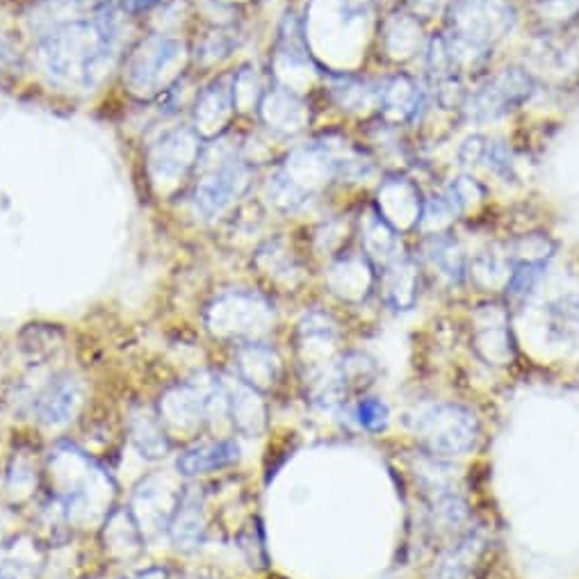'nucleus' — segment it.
<instances>
[{
  "instance_id": "obj_1",
  "label": "nucleus",
  "mask_w": 579,
  "mask_h": 579,
  "mask_svg": "<svg viewBox=\"0 0 579 579\" xmlns=\"http://www.w3.org/2000/svg\"><path fill=\"white\" fill-rule=\"evenodd\" d=\"M443 16L461 74L475 83L491 72L498 46L518 26L520 8L518 0H448Z\"/></svg>"
},
{
  "instance_id": "obj_2",
  "label": "nucleus",
  "mask_w": 579,
  "mask_h": 579,
  "mask_svg": "<svg viewBox=\"0 0 579 579\" xmlns=\"http://www.w3.org/2000/svg\"><path fill=\"white\" fill-rule=\"evenodd\" d=\"M541 91L539 76L523 62H506L470 85L458 117L473 128L495 126L531 103Z\"/></svg>"
},
{
  "instance_id": "obj_3",
  "label": "nucleus",
  "mask_w": 579,
  "mask_h": 579,
  "mask_svg": "<svg viewBox=\"0 0 579 579\" xmlns=\"http://www.w3.org/2000/svg\"><path fill=\"white\" fill-rule=\"evenodd\" d=\"M406 427L420 450L440 458L466 456L481 438L477 413L466 404L448 400L415 406L406 413Z\"/></svg>"
},
{
  "instance_id": "obj_4",
  "label": "nucleus",
  "mask_w": 579,
  "mask_h": 579,
  "mask_svg": "<svg viewBox=\"0 0 579 579\" xmlns=\"http://www.w3.org/2000/svg\"><path fill=\"white\" fill-rule=\"evenodd\" d=\"M431 105L433 99L425 76H415L404 68L383 74L377 119L402 130L420 128Z\"/></svg>"
},
{
  "instance_id": "obj_5",
  "label": "nucleus",
  "mask_w": 579,
  "mask_h": 579,
  "mask_svg": "<svg viewBox=\"0 0 579 579\" xmlns=\"http://www.w3.org/2000/svg\"><path fill=\"white\" fill-rule=\"evenodd\" d=\"M470 347L475 356L491 367H508L518 356L512 329V311L504 299H486L473 311Z\"/></svg>"
},
{
  "instance_id": "obj_6",
  "label": "nucleus",
  "mask_w": 579,
  "mask_h": 579,
  "mask_svg": "<svg viewBox=\"0 0 579 579\" xmlns=\"http://www.w3.org/2000/svg\"><path fill=\"white\" fill-rule=\"evenodd\" d=\"M425 194L420 180H415L408 172H383L373 205L400 236H408L420 224Z\"/></svg>"
},
{
  "instance_id": "obj_7",
  "label": "nucleus",
  "mask_w": 579,
  "mask_h": 579,
  "mask_svg": "<svg viewBox=\"0 0 579 579\" xmlns=\"http://www.w3.org/2000/svg\"><path fill=\"white\" fill-rule=\"evenodd\" d=\"M427 37L425 23L400 8L388 10L377 23V51L383 62L395 66L423 58Z\"/></svg>"
},
{
  "instance_id": "obj_8",
  "label": "nucleus",
  "mask_w": 579,
  "mask_h": 579,
  "mask_svg": "<svg viewBox=\"0 0 579 579\" xmlns=\"http://www.w3.org/2000/svg\"><path fill=\"white\" fill-rule=\"evenodd\" d=\"M423 288L425 267L408 251H404L402 256H398L379 272L377 290L381 294L383 306L392 313H408L418 306Z\"/></svg>"
},
{
  "instance_id": "obj_9",
  "label": "nucleus",
  "mask_w": 579,
  "mask_h": 579,
  "mask_svg": "<svg viewBox=\"0 0 579 579\" xmlns=\"http://www.w3.org/2000/svg\"><path fill=\"white\" fill-rule=\"evenodd\" d=\"M489 550V537L479 527H470L438 554L427 579H473Z\"/></svg>"
},
{
  "instance_id": "obj_10",
  "label": "nucleus",
  "mask_w": 579,
  "mask_h": 579,
  "mask_svg": "<svg viewBox=\"0 0 579 579\" xmlns=\"http://www.w3.org/2000/svg\"><path fill=\"white\" fill-rule=\"evenodd\" d=\"M379 284V272L365 253L347 251L333 261L329 272V288L347 304H363L365 299L373 297Z\"/></svg>"
},
{
  "instance_id": "obj_11",
  "label": "nucleus",
  "mask_w": 579,
  "mask_h": 579,
  "mask_svg": "<svg viewBox=\"0 0 579 579\" xmlns=\"http://www.w3.org/2000/svg\"><path fill=\"white\" fill-rule=\"evenodd\" d=\"M418 261L423 267L431 269L438 279L445 281L448 286L461 288L468 284L470 256H466V249H463L454 230L420 238Z\"/></svg>"
},
{
  "instance_id": "obj_12",
  "label": "nucleus",
  "mask_w": 579,
  "mask_h": 579,
  "mask_svg": "<svg viewBox=\"0 0 579 579\" xmlns=\"http://www.w3.org/2000/svg\"><path fill=\"white\" fill-rule=\"evenodd\" d=\"M356 234L361 240V251L373 261L377 272H381L388 263H392L406 251L404 236H400L398 230L377 213L373 203L358 215Z\"/></svg>"
},
{
  "instance_id": "obj_13",
  "label": "nucleus",
  "mask_w": 579,
  "mask_h": 579,
  "mask_svg": "<svg viewBox=\"0 0 579 579\" xmlns=\"http://www.w3.org/2000/svg\"><path fill=\"white\" fill-rule=\"evenodd\" d=\"M450 458L433 456L425 450H420L418 458L411 461V475L413 483L418 489V495L425 504H431L440 498L458 491V481L454 475V468L448 463Z\"/></svg>"
},
{
  "instance_id": "obj_14",
  "label": "nucleus",
  "mask_w": 579,
  "mask_h": 579,
  "mask_svg": "<svg viewBox=\"0 0 579 579\" xmlns=\"http://www.w3.org/2000/svg\"><path fill=\"white\" fill-rule=\"evenodd\" d=\"M512 274L514 265L502 244L483 249L468 261V284L486 294H504Z\"/></svg>"
},
{
  "instance_id": "obj_15",
  "label": "nucleus",
  "mask_w": 579,
  "mask_h": 579,
  "mask_svg": "<svg viewBox=\"0 0 579 579\" xmlns=\"http://www.w3.org/2000/svg\"><path fill=\"white\" fill-rule=\"evenodd\" d=\"M238 369L242 383L263 392L279 383L281 361L274 354L272 347L263 342H249L238 354Z\"/></svg>"
},
{
  "instance_id": "obj_16",
  "label": "nucleus",
  "mask_w": 579,
  "mask_h": 579,
  "mask_svg": "<svg viewBox=\"0 0 579 579\" xmlns=\"http://www.w3.org/2000/svg\"><path fill=\"white\" fill-rule=\"evenodd\" d=\"M240 458V445L236 440H217V443L197 445L182 452L176 461V470L182 477H199L205 473L222 470Z\"/></svg>"
},
{
  "instance_id": "obj_17",
  "label": "nucleus",
  "mask_w": 579,
  "mask_h": 579,
  "mask_svg": "<svg viewBox=\"0 0 579 579\" xmlns=\"http://www.w3.org/2000/svg\"><path fill=\"white\" fill-rule=\"evenodd\" d=\"M512 265H547L559 251V242L545 230H525V234L506 238L502 244Z\"/></svg>"
},
{
  "instance_id": "obj_18",
  "label": "nucleus",
  "mask_w": 579,
  "mask_h": 579,
  "mask_svg": "<svg viewBox=\"0 0 579 579\" xmlns=\"http://www.w3.org/2000/svg\"><path fill=\"white\" fill-rule=\"evenodd\" d=\"M80 388L72 377H58L41 392L37 415L43 425H64L74 415Z\"/></svg>"
},
{
  "instance_id": "obj_19",
  "label": "nucleus",
  "mask_w": 579,
  "mask_h": 579,
  "mask_svg": "<svg viewBox=\"0 0 579 579\" xmlns=\"http://www.w3.org/2000/svg\"><path fill=\"white\" fill-rule=\"evenodd\" d=\"M440 192L448 197L458 219H466L470 213H477L491 199V190L477 176H473V172H461L458 176H452L448 182L440 185Z\"/></svg>"
},
{
  "instance_id": "obj_20",
  "label": "nucleus",
  "mask_w": 579,
  "mask_h": 579,
  "mask_svg": "<svg viewBox=\"0 0 579 579\" xmlns=\"http://www.w3.org/2000/svg\"><path fill=\"white\" fill-rule=\"evenodd\" d=\"M545 327L552 340L570 342L579 338V290L559 294L545 309Z\"/></svg>"
},
{
  "instance_id": "obj_21",
  "label": "nucleus",
  "mask_w": 579,
  "mask_h": 579,
  "mask_svg": "<svg viewBox=\"0 0 579 579\" xmlns=\"http://www.w3.org/2000/svg\"><path fill=\"white\" fill-rule=\"evenodd\" d=\"M169 531H172L174 545L180 550H192L203 541L205 525H203L201 504L194 498L182 495L178 500L176 514L169 523Z\"/></svg>"
},
{
  "instance_id": "obj_22",
  "label": "nucleus",
  "mask_w": 579,
  "mask_h": 579,
  "mask_svg": "<svg viewBox=\"0 0 579 579\" xmlns=\"http://www.w3.org/2000/svg\"><path fill=\"white\" fill-rule=\"evenodd\" d=\"M479 167H483L495 180L504 185H516L520 180L516 149L506 137L500 135H486V147Z\"/></svg>"
},
{
  "instance_id": "obj_23",
  "label": "nucleus",
  "mask_w": 579,
  "mask_h": 579,
  "mask_svg": "<svg viewBox=\"0 0 579 579\" xmlns=\"http://www.w3.org/2000/svg\"><path fill=\"white\" fill-rule=\"evenodd\" d=\"M527 12L541 33H559L579 18V0H527Z\"/></svg>"
},
{
  "instance_id": "obj_24",
  "label": "nucleus",
  "mask_w": 579,
  "mask_h": 579,
  "mask_svg": "<svg viewBox=\"0 0 579 579\" xmlns=\"http://www.w3.org/2000/svg\"><path fill=\"white\" fill-rule=\"evenodd\" d=\"M338 375L347 392H365L375 383L379 367L377 361L365 352H347L338 358Z\"/></svg>"
},
{
  "instance_id": "obj_25",
  "label": "nucleus",
  "mask_w": 579,
  "mask_h": 579,
  "mask_svg": "<svg viewBox=\"0 0 579 579\" xmlns=\"http://www.w3.org/2000/svg\"><path fill=\"white\" fill-rule=\"evenodd\" d=\"M354 420L367 433H381L390 425V408L381 398L363 395L354 406Z\"/></svg>"
},
{
  "instance_id": "obj_26",
  "label": "nucleus",
  "mask_w": 579,
  "mask_h": 579,
  "mask_svg": "<svg viewBox=\"0 0 579 579\" xmlns=\"http://www.w3.org/2000/svg\"><path fill=\"white\" fill-rule=\"evenodd\" d=\"M135 443L149 458H160L167 452V440L165 433H162V427L153 418H147V415L137 423Z\"/></svg>"
},
{
  "instance_id": "obj_27",
  "label": "nucleus",
  "mask_w": 579,
  "mask_h": 579,
  "mask_svg": "<svg viewBox=\"0 0 579 579\" xmlns=\"http://www.w3.org/2000/svg\"><path fill=\"white\" fill-rule=\"evenodd\" d=\"M448 0H395V8L408 12L411 16L420 18L425 26L431 23L438 14H443Z\"/></svg>"
},
{
  "instance_id": "obj_28",
  "label": "nucleus",
  "mask_w": 579,
  "mask_h": 579,
  "mask_svg": "<svg viewBox=\"0 0 579 579\" xmlns=\"http://www.w3.org/2000/svg\"><path fill=\"white\" fill-rule=\"evenodd\" d=\"M135 579H169V570L167 568H160V566H153V568L142 570Z\"/></svg>"
},
{
  "instance_id": "obj_29",
  "label": "nucleus",
  "mask_w": 579,
  "mask_h": 579,
  "mask_svg": "<svg viewBox=\"0 0 579 579\" xmlns=\"http://www.w3.org/2000/svg\"><path fill=\"white\" fill-rule=\"evenodd\" d=\"M0 579H21V575L10 570L8 566H3V568H0Z\"/></svg>"
}]
</instances>
